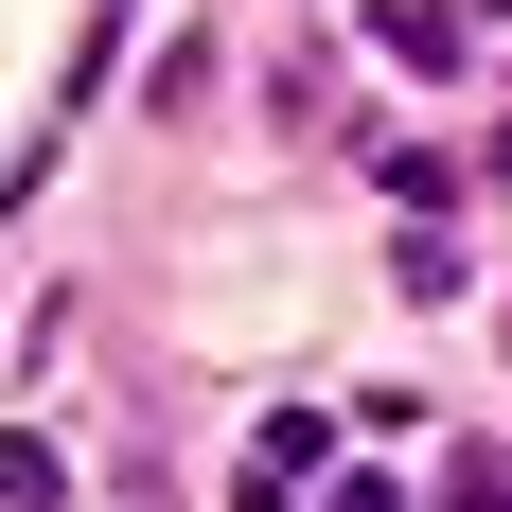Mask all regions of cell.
Wrapping results in <instances>:
<instances>
[{
	"label": "cell",
	"mask_w": 512,
	"mask_h": 512,
	"mask_svg": "<svg viewBox=\"0 0 512 512\" xmlns=\"http://www.w3.org/2000/svg\"><path fill=\"white\" fill-rule=\"evenodd\" d=\"M53 495V442H18V424H0V512H36Z\"/></svg>",
	"instance_id": "obj_1"
}]
</instances>
